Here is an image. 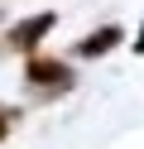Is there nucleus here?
<instances>
[{
	"instance_id": "nucleus-1",
	"label": "nucleus",
	"mask_w": 144,
	"mask_h": 149,
	"mask_svg": "<svg viewBox=\"0 0 144 149\" xmlns=\"http://www.w3.org/2000/svg\"><path fill=\"white\" fill-rule=\"evenodd\" d=\"M24 87L34 91V96H43V101H58V96H67V91L77 87V72H72V63H63V58L29 53L24 58Z\"/></svg>"
},
{
	"instance_id": "nucleus-2",
	"label": "nucleus",
	"mask_w": 144,
	"mask_h": 149,
	"mask_svg": "<svg viewBox=\"0 0 144 149\" xmlns=\"http://www.w3.org/2000/svg\"><path fill=\"white\" fill-rule=\"evenodd\" d=\"M53 24H58V15L53 10H43V15H29V19H19V24H10L5 29V48L10 53H38V43L53 34Z\"/></svg>"
},
{
	"instance_id": "nucleus-3",
	"label": "nucleus",
	"mask_w": 144,
	"mask_h": 149,
	"mask_svg": "<svg viewBox=\"0 0 144 149\" xmlns=\"http://www.w3.org/2000/svg\"><path fill=\"white\" fill-rule=\"evenodd\" d=\"M120 39H125V29H120V24H101V29L82 34V39L72 43V58H106L111 48H120Z\"/></svg>"
},
{
	"instance_id": "nucleus-4",
	"label": "nucleus",
	"mask_w": 144,
	"mask_h": 149,
	"mask_svg": "<svg viewBox=\"0 0 144 149\" xmlns=\"http://www.w3.org/2000/svg\"><path fill=\"white\" fill-rule=\"evenodd\" d=\"M15 125H19V111H15V106H5V101H0V144H5V139L15 135Z\"/></svg>"
},
{
	"instance_id": "nucleus-5",
	"label": "nucleus",
	"mask_w": 144,
	"mask_h": 149,
	"mask_svg": "<svg viewBox=\"0 0 144 149\" xmlns=\"http://www.w3.org/2000/svg\"><path fill=\"white\" fill-rule=\"evenodd\" d=\"M134 53H144V29H139V39H134Z\"/></svg>"
}]
</instances>
